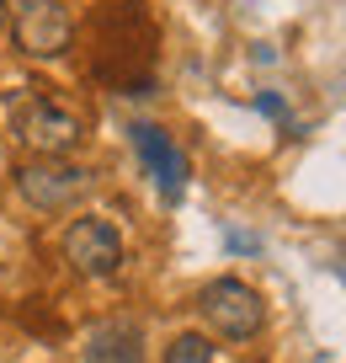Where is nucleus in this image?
I'll use <instances>...</instances> for the list:
<instances>
[{
    "instance_id": "f257e3e1",
    "label": "nucleus",
    "mask_w": 346,
    "mask_h": 363,
    "mask_svg": "<svg viewBox=\"0 0 346 363\" xmlns=\"http://www.w3.org/2000/svg\"><path fill=\"white\" fill-rule=\"evenodd\" d=\"M80 118L69 107H59L54 96H22L11 107V139L22 150H33L38 160H64L80 145Z\"/></svg>"
},
{
    "instance_id": "f03ea898",
    "label": "nucleus",
    "mask_w": 346,
    "mask_h": 363,
    "mask_svg": "<svg viewBox=\"0 0 346 363\" xmlns=\"http://www.w3.org/2000/svg\"><path fill=\"white\" fill-rule=\"evenodd\" d=\"M197 310L224 342H250V337L267 331V299L250 284H240V278H213V284H202Z\"/></svg>"
},
{
    "instance_id": "7ed1b4c3",
    "label": "nucleus",
    "mask_w": 346,
    "mask_h": 363,
    "mask_svg": "<svg viewBox=\"0 0 346 363\" xmlns=\"http://www.w3.org/2000/svg\"><path fill=\"white\" fill-rule=\"evenodd\" d=\"M91 187H96V171L75 166V160H27L16 171V193L33 208H43V214L75 208L80 198H91Z\"/></svg>"
},
{
    "instance_id": "20e7f679",
    "label": "nucleus",
    "mask_w": 346,
    "mask_h": 363,
    "mask_svg": "<svg viewBox=\"0 0 346 363\" xmlns=\"http://www.w3.org/2000/svg\"><path fill=\"white\" fill-rule=\"evenodd\" d=\"M64 262L80 272V278H112V272L123 267V235H117V225L101 219V214L69 219V230H64Z\"/></svg>"
},
{
    "instance_id": "39448f33",
    "label": "nucleus",
    "mask_w": 346,
    "mask_h": 363,
    "mask_svg": "<svg viewBox=\"0 0 346 363\" xmlns=\"http://www.w3.org/2000/svg\"><path fill=\"white\" fill-rule=\"evenodd\" d=\"M11 33L27 59H59L75 38V16L64 0H22L11 16Z\"/></svg>"
},
{
    "instance_id": "423d86ee",
    "label": "nucleus",
    "mask_w": 346,
    "mask_h": 363,
    "mask_svg": "<svg viewBox=\"0 0 346 363\" xmlns=\"http://www.w3.org/2000/svg\"><path fill=\"white\" fill-rule=\"evenodd\" d=\"M128 134H134V150H139V160H144V171L155 177L160 198H166V203H181V198H187V177H192L181 145L160 123H134Z\"/></svg>"
},
{
    "instance_id": "0eeeda50",
    "label": "nucleus",
    "mask_w": 346,
    "mask_h": 363,
    "mask_svg": "<svg viewBox=\"0 0 346 363\" xmlns=\"http://www.w3.org/2000/svg\"><path fill=\"white\" fill-rule=\"evenodd\" d=\"M80 358L86 363H144V331H139V320L112 315V320H101V326L86 331Z\"/></svg>"
},
{
    "instance_id": "6e6552de",
    "label": "nucleus",
    "mask_w": 346,
    "mask_h": 363,
    "mask_svg": "<svg viewBox=\"0 0 346 363\" xmlns=\"http://www.w3.org/2000/svg\"><path fill=\"white\" fill-rule=\"evenodd\" d=\"M166 363H213V342L202 337V331H181L166 347Z\"/></svg>"
},
{
    "instance_id": "1a4fd4ad",
    "label": "nucleus",
    "mask_w": 346,
    "mask_h": 363,
    "mask_svg": "<svg viewBox=\"0 0 346 363\" xmlns=\"http://www.w3.org/2000/svg\"><path fill=\"white\" fill-rule=\"evenodd\" d=\"M256 107H261V113H267V118H288V113H282V102H277V96H272V91H261V96H256Z\"/></svg>"
},
{
    "instance_id": "9d476101",
    "label": "nucleus",
    "mask_w": 346,
    "mask_h": 363,
    "mask_svg": "<svg viewBox=\"0 0 346 363\" xmlns=\"http://www.w3.org/2000/svg\"><path fill=\"white\" fill-rule=\"evenodd\" d=\"M0 33H11V6L0 0Z\"/></svg>"
}]
</instances>
